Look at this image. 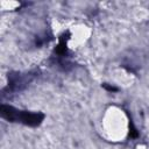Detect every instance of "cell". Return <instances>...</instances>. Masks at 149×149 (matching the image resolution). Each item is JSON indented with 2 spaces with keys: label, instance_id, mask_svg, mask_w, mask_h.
I'll use <instances>...</instances> for the list:
<instances>
[{
  "label": "cell",
  "instance_id": "obj_2",
  "mask_svg": "<svg viewBox=\"0 0 149 149\" xmlns=\"http://www.w3.org/2000/svg\"><path fill=\"white\" fill-rule=\"evenodd\" d=\"M36 77V72H27V73H10L9 74V91L17 92L23 90L34 78Z\"/></svg>",
  "mask_w": 149,
  "mask_h": 149
},
{
  "label": "cell",
  "instance_id": "obj_1",
  "mask_svg": "<svg viewBox=\"0 0 149 149\" xmlns=\"http://www.w3.org/2000/svg\"><path fill=\"white\" fill-rule=\"evenodd\" d=\"M1 115L2 118L12 122H20V123H23L26 126H31V127L38 126L44 119V114L41 112L20 111V109L13 108L12 106H7V105L1 106Z\"/></svg>",
  "mask_w": 149,
  "mask_h": 149
}]
</instances>
